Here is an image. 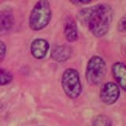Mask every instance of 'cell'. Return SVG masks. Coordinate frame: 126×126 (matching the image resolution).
<instances>
[{"label": "cell", "instance_id": "6da1fadb", "mask_svg": "<svg viewBox=\"0 0 126 126\" xmlns=\"http://www.w3.org/2000/svg\"><path fill=\"white\" fill-rule=\"evenodd\" d=\"M113 17V11L108 5H97L88 13L89 29L96 37H102L107 33Z\"/></svg>", "mask_w": 126, "mask_h": 126}, {"label": "cell", "instance_id": "7a4b0ae2", "mask_svg": "<svg viewBox=\"0 0 126 126\" xmlns=\"http://www.w3.org/2000/svg\"><path fill=\"white\" fill-rule=\"evenodd\" d=\"M52 11L48 0H39L29 15V26L33 31L43 29L50 21Z\"/></svg>", "mask_w": 126, "mask_h": 126}, {"label": "cell", "instance_id": "3957f363", "mask_svg": "<svg viewBox=\"0 0 126 126\" xmlns=\"http://www.w3.org/2000/svg\"><path fill=\"white\" fill-rule=\"evenodd\" d=\"M62 85L65 94L70 98H77L82 92V85L78 72L74 69H67L62 75Z\"/></svg>", "mask_w": 126, "mask_h": 126}, {"label": "cell", "instance_id": "277c9868", "mask_svg": "<svg viewBox=\"0 0 126 126\" xmlns=\"http://www.w3.org/2000/svg\"><path fill=\"white\" fill-rule=\"evenodd\" d=\"M106 63L99 56H93L90 59L86 69V78L89 84L98 85L106 75Z\"/></svg>", "mask_w": 126, "mask_h": 126}, {"label": "cell", "instance_id": "5b68a950", "mask_svg": "<svg viewBox=\"0 0 126 126\" xmlns=\"http://www.w3.org/2000/svg\"><path fill=\"white\" fill-rule=\"evenodd\" d=\"M119 96L120 89L115 83L108 82L102 86L100 92V98L104 103L112 105L117 102Z\"/></svg>", "mask_w": 126, "mask_h": 126}, {"label": "cell", "instance_id": "8992f818", "mask_svg": "<svg viewBox=\"0 0 126 126\" xmlns=\"http://www.w3.org/2000/svg\"><path fill=\"white\" fill-rule=\"evenodd\" d=\"M50 48V45L46 39H36L32 41L30 47L32 55L36 59H42L47 54Z\"/></svg>", "mask_w": 126, "mask_h": 126}, {"label": "cell", "instance_id": "52a82bcc", "mask_svg": "<svg viewBox=\"0 0 126 126\" xmlns=\"http://www.w3.org/2000/svg\"><path fill=\"white\" fill-rule=\"evenodd\" d=\"M112 72L117 82L126 92V65L122 62L114 63Z\"/></svg>", "mask_w": 126, "mask_h": 126}, {"label": "cell", "instance_id": "ba28073f", "mask_svg": "<svg viewBox=\"0 0 126 126\" xmlns=\"http://www.w3.org/2000/svg\"><path fill=\"white\" fill-rule=\"evenodd\" d=\"M72 54V48L66 45L54 47L51 51V57L54 60L58 62H63L70 58Z\"/></svg>", "mask_w": 126, "mask_h": 126}, {"label": "cell", "instance_id": "9c48e42d", "mask_svg": "<svg viewBox=\"0 0 126 126\" xmlns=\"http://www.w3.org/2000/svg\"><path fill=\"white\" fill-rule=\"evenodd\" d=\"M14 22V16L9 11L0 13V36L6 35L13 28Z\"/></svg>", "mask_w": 126, "mask_h": 126}, {"label": "cell", "instance_id": "30bf717a", "mask_svg": "<svg viewBox=\"0 0 126 126\" xmlns=\"http://www.w3.org/2000/svg\"><path fill=\"white\" fill-rule=\"evenodd\" d=\"M65 36L69 42H74L78 38L77 27L72 17L66 19L65 24Z\"/></svg>", "mask_w": 126, "mask_h": 126}, {"label": "cell", "instance_id": "8fae6325", "mask_svg": "<svg viewBox=\"0 0 126 126\" xmlns=\"http://www.w3.org/2000/svg\"><path fill=\"white\" fill-rule=\"evenodd\" d=\"M93 126H112L111 120L106 115H98L94 118L92 122Z\"/></svg>", "mask_w": 126, "mask_h": 126}, {"label": "cell", "instance_id": "7c38bea8", "mask_svg": "<svg viewBox=\"0 0 126 126\" xmlns=\"http://www.w3.org/2000/svg\"><path fill=\"white\" fill-rule=\"evenodd\" d=\"M13 80V75L9 70L0 69V85H6L10 84Z\"/></svg>", "mask_w": 126, "mask_h": 126}, {"label": "cell", "instance_id": "4fadbf2b", "mask_svg": "<svg viewBox=\"0 0 126 126\" xmlns=\"http://www.w3.org/2000/svg\"><path fill=\"white\" fill-rule=\"evenodd\" d=\"M6 53V46L2 41L0 40V62L5 58Z\"/></svg>", "mask_w": 126, "mask_h": 126}, {"label": "cell", "instance_id": "5bb4252c", "mask_svg": "<svg viewBox=\"0 0 126 126\" xmlns=\"http://www.w3.org/2000/svg\"><path fill=\"white\" fill-rule=\"evenodd\" d=\"M118 30L121 32L126 31V16L121 19L118 24Z\"/></svg>", "mask_w": 126, "mask_h": 126}, {"label": "cell", "instance_id": "9a60e30c", "mask_svg": "<svg viewBox=\"0 0 126 126\" xmlns=\"http://www.w3.org/2000/svg\"><path fill=\"white\" fill-rule=\"evenodd\" d=\"M79 2H82V3H88V2H90L92 0H78Z\"/></svg>", "mask_w": 126, "mask_h": 126}, {"label": "cell", "instance_id": "2e32d148", "mask_svg": "<svg viewBox=\"0 0 126 126\" xmlns=\"http://www.w3.org/2000/svg\"><path fill=\"white\" fill-rule=\"evenodd\" d=\"M125 54H126V50H125Z\"/></svg>", "mask_w": 126, "mask_h": 126}]
</instances>
